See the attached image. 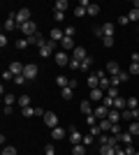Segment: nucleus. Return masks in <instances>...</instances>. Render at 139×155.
I'll return each instance as SVG.
<instances>
[{"instance_id":"8fccbe9b","label":"nucleus","mask_w":139,"mask_h":155,"mask_svg":"<svg viewBox=\"0 0 139 155\" xmlns=\"http://www.w3.org/2000/svg\"><path fill=\"white\" fill-rule=\"evenodd\" d=\"M134 153H137L134 146H132V143H127V146H125V155H134Z\"/></svg>"},{"instance_id":"cd10ccee","label":"nucleus","mask_w":139,"mask_h":155,"mask_svg":"<svg viewBox=\"0 0 139 155\" xmlns=\"http://www.w3.org/2000/svg\"><path fill=\"white\" fill-rule=\"evenodd\" d=\"M14 102H19V97H14L12 93H5V107H12Z\"/></svg>"},{"instance_id":"7c9ffc66","label":"nucleus","mask_w":139,"mask_h":155,"mask_svg":"<svg viewBox=\"0 0 139 155\" xmlns=\"http://www.w3.org/2000/svg\"><path fill=\"white\" fill-rule=\"evenodd\" d=\"M93 63H95V60H93V56H88V58L84 60V63H81V72H88V70H91V65H93Z\"/></svg>"},{"instance_id":"ea45409f","label":"nucleus","mask_w":139,"mask_h":155,"mask_svg":"<svg viewBox=\"0 0 139 155\" xmlns=\"http://www.w3.org/2000/svg\"><path fill=\"white\" fill-rule=\"evenodd\" d=\"M98 12H100V7L95 5V2H91V7H88V16H95Z\"/></svg>"},{"instance_id":"423d86ee","label":"nucleus","mask_w":139,"mask_h":155,"mask_svg":"<svg viewBox=\"0 0 139 155\" xmlns=\"http://www.w3.org/2000/svg\"><path fill=\"white\" fill-rule=\"evenodd\" d=\"M104 72H107V74H111V77H118V74H121V65L116 63V60H109L107 67H104Z\"/></svg>"},{"instance_id":"0eeeda50","label":"nucleus","mask_w":139,"mask_h":155,"mask_svg":"<svg viewBox=\"0 0 139 155\" xmlns=\"http://www.w3.org/2000/svg\"><path fill=\"white\" fill-rule=\"evenodd\" d=\"M23 77H26L28 81H33V79L37 77V65H35V63H28L26 70H23Z\"/></svg>"},{"instance_id":"2f4dec72","label":"nucleus","mask_w":139,"mask_h":155,"mask_svg":"<svg viewBox=\"0 0 139 155\" xmlns=\"http://www.w3.org/2000/svg\"><path fill=\"white\" fill-rule=\"evenodd\" d=\"M60 95H63V100H72L74 91H72V88H70V86H67V88H63V91H60Z\"/></svg>"},{"instance_id":"f03ea898","label":"nucleus","mask_w":139,"mask_h":155,"mask_svg":"<svg viewBox=\"0 0 139 155\" xmlns=\"http://www.w3.org/2000/svg\"><path fill=\"white\" fill-rule=\"evenodd\" d=\"M14 19H16V23H19V26L28 23V21H33V19H30V9H28V7H21L19 12L14 14Z\"/></svg>"},{"instance_id":"1a4fd4ad","label":"nucleus","mask_w":139,"mask_h":155,"mask_svg":"<svg viewBox=\"0 0 139 155\" xmlns=\"http://www.w3.org/2000/svg\"><path fill=\"white\" fill-rule=\"evenodd\" d=\"M72 58H74V60H79V63H84V60L88 58V51L84 49V46H77V49L72 51Z\"/></svg>"},{"instance_id":"c756f323","label":"nucleus","mask_w":139,"mask_h":155,"mask_svg":"<svg viewBox=\"0 0 139 155\" xmlns=\"http://www.w3.org/2000/svg\"><path fill=\"white\" fill-rule=\"evenodd\" d=\"M127 19L132 21V23H137V21H139V9H137V7H132V9H130V14H127Z\"/></svg>"},{"instance_id":"20e7f679","label":"nucleus","mask_w":139,"mask_h":155,"mask_svg":"<svg viewBox=\"0 0 139 155\" xmlns=\"http://www.w3.org/2000/svg\"><path fill=\"white\" fill-rule=\"evenodd\" d=\"M44 125H46L49 130L58 127V116H56L53 111H44Z\"/></svg>"},{"instance_id":"c03bdc74","label":"nucleus","mask_w":139,"mask_h":155,"mask_svg":"<svg viewBox=\"0 0 139 155\" xmlns=\"http://www.w3.org/2000/svg\"><path fill=\"white\" fill-rule=\"evenodd\" d=\"M74 32H77V30H74V26H67L65 28V37H74Z\"/></svg>"},{"instance_id":"7ed1b4c3","label":"nucleus","mask_w":139,"mask_h":155,"mask_svg":"<svg viewBox=\"0 0 139 155\" xmlns=\"http://www.w3.org/2000/svg\"><path fill=\"white\" fill-rule=\"evenodd\" d=\"M21 32H23V37H33V35H37V23L35 21H28V23H23V26H19Z\"/></svg>"},{"instance_id":"bb28decb","label":"nucleus","mask_w":139,"mask_h":155,"mask_svg":"<svg viewBox=\"0 0 139 155\" xmlns=\"http://www.w3.org/2000/svg\"><path fill=\"white\" fill-rule=\"evenodd\" d=\"M100 155H116L114 146H100Z\"/></svg>"},{"instance_id":"a18cd8bd","label":"nucleus","mask_w":139,"mask_h":155,"mask_svg":"<svg viewBox=\"0 0 139 155\" xmlns=\"http://www.w3.org/2000/svg\"><path fill=\"white\" fill-rule=\"evenodd\" d=\"M93 32H95V37H104V32H102V26H95V28H93Z\"/></svg>"},{"instance_id":"f3484780","label":"nucleus","mask_w":139,"mask_h":155,"mask_svg":"<svg viewBox=\"0 0 139 155\" xmlns=\"http://www.w3.org/2000/svg\"><path fill=\"white\" fill-rule=\"evenodd\" d=\"M65 137H67V132H65L63 127H60V125L51 130V139H65Z\"/></svg>"},{"instance_id":"2eb2a0df","label":"nucleus","mask_w":139,"mask_h":155,"mask_svg":"<svg viewBox=\"0 0 139 155\" xmlns=\"http://www.w3.org/2000/svg\"><path fill=\"white\" fill-rule=\"evenodd\" d=\"M121 118H123V114H121L118 109H109V116H107V120H111L114 125H118Z\"/></svg>"},{"instance_id":"c9c22d12","label":"nucleus","mask_w":139,"mask_h":155,"mask_svg":"<svg viewBox=\"0 0 139 155\" xmlns=\"http://www.w3.org/2000/svg\"><path fill=\"white\" fill-rule=\"evenodd\" d=\"M107 97H114V100H116V97H118V86H111V88L107 91Z\"/></svg>"},{"instance_id":"a19ab883","label":"nucleus","mask_w":139,"mask_h":155,"mask_svg":"<svg viewBox=\"0 0 139 155\" xmlns=\"http://www.w3.org/2000/svg\"><path fill=\"white\" fill-rule=\"evenodd\" d=\"M44 155H56V148H53V143H46V146H44Z\"/></svg>"},{"instance_id":"37998d69","label":"nucleus","mask_w":139,"mask_h":155,"mask_svg":"<svg viewBox=\"0 0 139 155\" xmlns=\"http://www.w3.org/2000/svg\"><path fill=\"white\" fill-rule=\"evenodd\" d=\"M74 14H77V16H86L88 9H86V7H77V9H74Z\"/></svg>"},{"instance_id":"13d9d810","label":"nucleus","mask_w":139,"mask_h":155,"mask_svg":"<svg viewBox=\"0 0 139 155\" xmlns=\"http://www.w3.org/2000/svg\"><path fill=\"white\" fill-rule=\"evenodd\" d=\"M132 63H139V53H132Z\"/></svg>"},{"instance_id":"4c0bfd02","label":"nucleus","mask_w":139,"mask_h":155,"mask_svg":"<svg viewBox=\"0 0 139 155\" xmlns=\"http://www.w3.org/2000/svg\"><path fill=\"white\" fill-rule=\"evenodd\" d=\"M2 155H16V148L14 146H2Z\"/></svg>"},{"instance_id":"58836bf2","label":"nucleus","mask_w":139,"mask_h":155,"mask_svg":"<svg viewBox=\"0 0 139 155\" xmlns=\"http://www.w3.org/2000/svg\"><path fill=\"white\" fill-rule=\"evenodd\" d=\"M53 19L58 21V23H63V21H65V12H58V9H56V12H53Z\"/></svg>"},{"instance_id":"4d7b16f0","label":"nucleus","mask_w":139,"mask_h":155,"mask_svg":"<svg viewBox=\"0 0 139 155\" xmlns=\"http://www.w3.org/2000/svg\"><path fill=\"white\" fill-rule=\"evenodd\" d=\"M132 118H134V120H139V109H132Z\"/></svg>"},{"instance_id":"f704fd0d","label":"nucleus","mask_w":139,"mask_h":155,"mask_svg":"<svg viewBox=\"0 0 139 155\" xmlns=\"http://www.w3.org/2000/svg\"><path fill=\"white\" fill-rule=\"evenodd\" d=\"M67 7H70V5H67V0H58V2H56V9H58V12H65Z\"/></svg>"},{"instance_id":"49530a36","label":"nucleus","mask_w":139,"mask_h":155,"mask_svg":"<svg viewBox=\"0 0 139 155\" xmlns=\"http://www.w3.org/2000/svg\"><path fill=\"white\" fill-rule=\"evenodd\" d=\"M26 81H28V79L23 77V74H19V77H14V84H19V86H21V84H26Z\"/></svg>"},{"instance_id":"bf43d9fd","label":"nucleus","mask_w":139,"mask_h":155,"mask_svg":"<svg viewBox=\"0 0 139 155\" xmlns=\"http://www.w3.org/2000/svg\"><path fill=\"white\" fill-rule=\"evenodd\" d=\"M134 155H139V150H137V153H134Z\"/></svg>"},{"instance_id":"e433bc0d","label":"nucleus","mask_w":139,"mask_h":155,"mask_svg":"<svg viewBox=\"0 0 139 155\" xmlns=\"http://www.w3.org/2000/svg\"><path fill=\"white\" fill-rule=\"evenodd\" d=\"M114 42H116V39H114V35H107V37H102V44H104V46H114Z\"/></svg>"},{"instance_id":"4468645a","label":"nucleus","mask_w":139,"mask_h":155,"mask_svg":"<svg viewBox=\"0 0 139 155\" xmlns=\"http://www.w3.org/2000/svg\"><path fill=\"white\" fill-rule=\"evenodd\" d=\"M93 114H95L98 118H107V116H109V107H104V104H98V107L93 109Z\"/></svg>"},{"instance_id":"412c9836","label":"nucleus","mask_w":139,"mask_h":155,"mask_svg":"<svg viewBox=\"0 0 139 155\" xmlns=\"http://www.w3.org/2000/svg\"><path fill=\"white\" fill-rule=\"evenodd\" d=\"M127 132H130L132 137H139V120H132L130 127H127Z\"/></svg>"},{"instance_id":"4be33fe9","label":"nucleus","mask_w":139,"mask_h":155,"mask_svg":"<svg viewBox=\"0 0 139 155\" xmlns=\"http://www.w3.org/2000/svg\"><path fill=\"white\" fill-rule=\"evenodd\" d=\"M111 120H107V118H102V120H100V130H102V132H111Z\"/></svg>"},{"instance_id":"3c124183","label":"nucleus","mask_w":139,"mask_h":155,"mask_svg":"<svg viewBox=\"0 0 139 155\" xmlns=\"http://www.w3.org/2000/svg\"><path fill=\"white\" fill-rule=\"evenodd\" d=\"M95 118H98V116H95V114H91V116H86V123L91 125V127H93V125H95Z\"/></svg>"},{"instance_id":"72a5a7b5","label":"nucleus","mask_w":139,"mask_h":155,"mask_svg":"<svg viewBox=\"0 0 139 155\" xmlns=\"http://www.w3.org/2000/svg\"><path fill=\"white\" fill-rule=\"evenodd\" d=\"M127 72H130V77H137L139 74V63H130V70Z\"/></svg>"},{"instance_id":"dca6fc26","label":"nucleus","mask_w":139,"mask_h":155,"mask_svg":"<svg viewBox=\"0 0 139 155\" xmlns=\"http://www.w3.org/2000/svg\"><path fill=\"white\" fill-rule=\"evenodd\" d=\"M114 109H118V111H125L127 109V100H125V97H116V100H114Z\"/></svg>"},{"instance_id":"c85d7f7f","label":"nucleus","mask_w":139,"mask_h":155,"mask_svg":"<svg viewBox=\"0 0 139 155\" xmlns=\"http://www.w3.org/2000/svg\"><path fill=\"white\" fill-rule=\"evenodd\" d=\"M19 107H21V109L30 107V95H21V97H19Z\"/></svg>"},{"instance_id":"a211bd4d","label":"nucleus","mask_w":139,"mask_h":155,"mask_svg":"<svg viewBox=\"0 0 139 155\" xmlns=\"http://www.w3.org/2000/svg\"><path fill=\"white\" fill-rule=\"evenodd\" d=\"M86 84L91 86V91H93V88H100V77H98V74H88Z\"/></svg>"},{"instance_id":"9d476101","label":"nucleus","mask_w":139,"mask_h":155,"mask_svg":"<svg viewBox=\"0 0 139 155\" xmlns=\"http://www.w3.org/2000/svg\"><path fill=\"white\" fill-rule=\"evenodd\" d=\"M88 100H91V102H95V104H100L102 100H104V91H102V88H93Z\"/></svg>"},{"instance_id":"6ab92c4d","label":"nucleus","mask_w":139,"mask_h":155,"mask_svg":"<svg viewBox=\"0 0 139 155\" xmlns=\"http://www.w3.org/2000/svg\"><path fill=\"white\" fill-rule=\"evenodd\" d=\"M79 109H81V114H84V116H91V114H93V107H91V102H88V100H84V102L79 104Z\"/></svg>"},{"instance_id":"aec40b11","label":"nucleus","mask_w":139,"mask_h":155,"mask_svg":"<svg viewBox=\"0 0 139 155\" xmlns=\"http://www.w3.org/2000/svg\"><path fill=\"white\" fill-rule=\"evenodd\" d=\"M14 28H19V23H16V19H14V14H12V16L5 21V30H14Z\"/></svg>"},{"instance_id":"b1692460","label":"nucleus","mask_w":139,"mask_h":155,"mask_svg":"<svg viewBox=\"0 0 139 155\" xmlns=\"http://www.w3.org/2000/svg\"><path fill=\"white\" fill-rule=\"evenodd\" d=\"M118 137H121V143H125V146H127V143H132V139H134L130 132H121Z\"/></svg>"},{"instance_id":"6e6d98bb","label":"nucleus","mask_w":139,"mask_h":155,"mask_svg":"<svg viewBox=\"0 0 139 155\" xmlns=\"http://www.w3.org/2000/svg\"><path fill=\"white\" fill-rule=\"evenodd\" d=\"M116 155H125V148H121V146H116Z\"/></svg>"},{"instance_id":"f8f14e48","label":"nucleus","mask_w":139,"mask_h":155,"mask_svg":"<svg viewBox=\"0 0 139 155\" xmlns=\"http://www.w3.org/2000/svg\"><path fill=\"white\" fill-rule=\"evenodd\" d=\"M53 58H56V63H58L60 67H65V65H70V56H67V51H58L56 56H53Z\"/></svg>"},{"instance_id":"39448f33","label":"nucleus","mask_w":139,"mask_h":155,"mask_svg":"<svg viewBox=\"0 0 139 155\" xmlns=\"http://www.w3.org/2000/svg\"><path fill=\"white\" fill-rule=\"evenodd\" d=\"M67 139L72 141V146H77V143H84V137L79 134V130H77V127H70V130H67Z\"/></svg>"},{"instance_id":"9b49d317","label":"nucleus","mask_w":139,"mask_h":155,"mask_svg":"<svg viewBox=\"0 0 139 155\" xmlns=\"http://www.w3.org/2000/svg\"><path fill=\"white\" fill-rule=\"evenodd\" d=\"M49 39H53V42H63V39H65V30H60V28H51Z\"/></svg>"},{"instance_id":"f257e3e1","label":"nucleus","mask_w":139,"mask_h":155,"mask_svg":"<svg viewBox=\"0 0 139 155\" xmlns=\"http://www.w3.org/2000/svg\"><path fill=\"white\" fill-rule=\"evenodd\" d=\"M56 46H58V42H53V39H46L44 44L40 46V56L42 58H49V56H56Z\"/></svg>"},{"instance_id":"052dcab7","label":"nucleus","mask_w":139,"mask_h":155,"mask_svg":"<svg viewBox=\"0 0 139 155\" xmlns=\"http://www.w3.org/2000/svg\"><path fill=\"white\" fill-rule=\"evenodd\" d=\"M137 139H139V137H137Z\"/></svg>"},{"instance_id":"5701e85b","label":"nucleus","mask_w":139,"mask_h":155,"mask_svg":"<svg viewBox=\"0 0 139 155\" xmlns=\"http://www.w3.org/2000/svg\"><path fill=\"white\" fill-rule=\"evenodd\" d=\"M56 84H58V88H60V91H63V88H67V86H70V79H67V77H63V74H60V77L56 79Z\"/></svg>"},{"instance_id":"473e14b6","label":"nucleus","mask_w":139,"mask_h":155,"mask_svg":"<svg viewBox=\"0 0 139 155\" xmlns=\"http://www.w3.org/2000/svg\"><path fill=\"white\" fill-rule=\"evenodd\" d=\"M127 109H139V100L137 97H127Z\"/></svg>"},{"instance_id":"393cba45","label":"nucleus","mask_w":139,"mask_h":155,"mask_svg":"<svg viewBox=\"0 0 139 155\" xmlns=\"http://www.w3.org/2000/svg\"><path fill=\"white\" fill-rule=\"evenodd\" d=\"M72 155H86V146H84V143H77V146H72Z\"/></svg>"},{"instance_id":"a878e982","label":"nucleus","mask_w":139,"mask_h":155,"mask_svg":"<svg viewBox=\"0 0 139 155\" xmlns=\"http://www.w3.org/2000/svg\"><path fill=\"white\" fill-rule=\"evenodd\" d=\"M114 30H116L114 23H102V32H104V37H107V35H114Z\"/></svg>"},{"instance_id":"ddd939ff","label":"nucleus","mask_w":139,"mask_h":155,"mask_svg":"<svg viewBox=\"0 0 139 155\" xmlns=\"http://www.w3.org/2000/svg\"><path fill=\"white\" fill-rule=\"evenodd\" d=\"M60 49H63V51H74V49H77V44H74V37H65L63 42H60Z\"/></svg>"},{"instance_id":"79ce46f5","label":"nucleus","mask_w":139,"mask_h":155,"mask_svg":"<svg viewBox=\"0 0 139 155\" xmlns=\"http://www.w3.org/2000/svg\"><path fill=\"white\" fill-rule=\"evenodd\" d=\"M26 46H28V37H21L16 42V49H26Z\"/></svg>"},{"instance_id":"6e6552de","label":"nucleus","mask_w":139,"mask_h":155,"mask_svg":"<svg viewBox=\"0 0 139 155\" xmlns=\"http://www.w3.org/2000/svg\"><path fill=\"white\" fill-rule=\"evenodd\" d=\"M7 70L12 72L14 77H19V74H23V70H26V65H23V63H19V60H14V63H9V67H7Z\"/></svg>"},{"instance_id":"09e8293b","label":"nucleus","mask_w":139,"mask_h":155,"mask_svg":"<svg viewBox=\"0 0 139 155\" xmlns=\"http://www.w3.org/2000/svg\"><path fill=\"white\" fill-rule=\"evenodd\" d=\"M2 79H5V81H9V79H12V81H14V74H12L9 70H5V72H2Z\"/></svg>"},{"instance_id":"864d4df0","label":"nucleus","mask_w":139,"mask_h":155,"mask_svg":"<svg viewBox=\"0 0 139 155\" xmlns=\"http://www.w3.org/2000/svg\"><path fill=\"white\" fill-rule=\"evenodd\" d=\"M111 134H121V127H118V125H111Z\"/></svg>"},{"instance_id":"603ef678","label":"nucleus","mask_w":139,"mask_h":155,"mask_svg":"<svg viewBox=\"0 0 139 155\" xmlns=\"http://www.w3.org/2000/svg\"><path fill=\"white\" fill-rule=\"evenodd\" d=\"M7 44H9V42H7V37H5V32H2V35H0V46H2V49H5Z\"/></svg>"},{"instance_id":"de8ad7c7","label":"nucleus","mask_w":139,"mask_h":155,"mask_svg":"<svg viewBox=\"0 0 139 155\" xmlns=\"http://www.w3.org/2000/svg\"><path fill=\"white\" fill-rule=\"evenodd\" d=\"M127 23H130V19H127L125 14H123V16H118V26H127Z\"/></svg>"},{"instance_id":"5fc2aeb1","label":"nucleus","mask_w":139,"mask_h":155,"mask_svg":"<svg viewBox=\"0 0 139 155\" xmlns=\"http://www.w3.org/2000/svg\"><path fill=\"white\" fill-rule=\"evenodd\" d=\"M93 143V137H84V146H91Z\"/></svg>"}]
</instances>
